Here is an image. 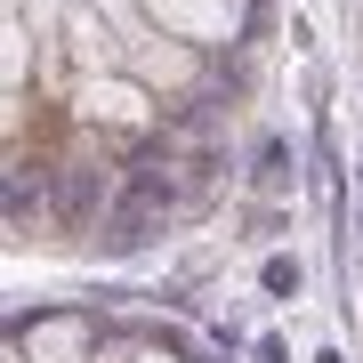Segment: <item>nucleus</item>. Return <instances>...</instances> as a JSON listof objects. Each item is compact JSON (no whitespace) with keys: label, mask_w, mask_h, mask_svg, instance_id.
<instances>
[]
</instances>
